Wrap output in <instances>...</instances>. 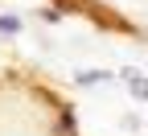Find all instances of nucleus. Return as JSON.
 I'll return each instance as SVG.
<instances>
[{"label":"nucleus","mask_w":148,"mask_h":136,"mask_svg":"<svg viewBox=\"0 0 148 136\" xmlns=\"http://www.w3.org/2000/svg\"><path fill=\"white\" fill-rule=\"evenodd\" d=\"M16 33H21V17L4 12V17H0V37H16Z\"/></svg>","instance_id":"f03ea898"},{"label":"nucleus","mask_w":148,"mask_h":136,"mask_svg":"<svg viewBox=\"0 0 148 136\" xmlns=\"http://www.w3.org/2000/svg\"><path fill=\"white\" fill-rule=\"evenodd\" d=\"M127 87H132V99L136 103H148V79L144 74H127Z\"/></svg>","instance_id":"f257e3e1"}]
</instances>
